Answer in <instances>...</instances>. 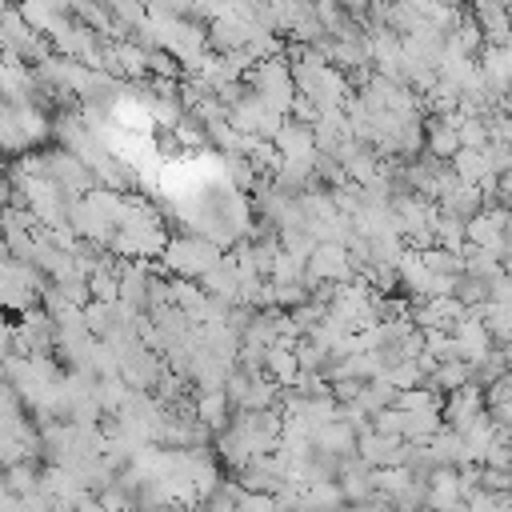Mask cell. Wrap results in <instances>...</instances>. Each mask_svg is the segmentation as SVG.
<instances>
[{"mask_svg": "<svg viewBox=\"0 0 512 512\" xmlns=\"http://www.w3.org/2000/svg\"><path fill=\"white\" fill-rule=\"evenodd\" d=\"M456 124H460V112H452V116H424V152L436 156V160H452L460 152Z\"/></svg>", "mask_w": 512, "mask_h": 512, "instance_id": "cell-9", "label": "cell"}, {"mask_svg": "<svg viewBox=\"0 0 512 512\" xmlns=\"http://www.w3.org/2000/svg\"><path fill=\"white\" fill-rule=\"evenodd\" d=\"M468 368H472V384H476V388H488L492 380L508 376V348H496V344H492V352H488L484 360L468 364Z\"/></svg>", "mask_w": 512, "mask_h": 512, "instance_id": "cell-20", "label": "cell"}, {"mask_svg": "<svg viewBox=\"0 0 512 512\" xmlns=\"http://www.w3.org/2000/svg\"><path fill=\"white\" fill-rule=\"evenodd\" d=\"M236 512H276V504H272V496H264V492H244V488H240Z\"/></svg>", "mask_w": 512, "mask_h": 512, "instance_id": "cell-31", "label": "cell"}, {"mask_svg": "<svg viewBox=\"0 0 512 512\" xmlns=\"http://www.w3.org/2000/svg\"><path fill=\"white\" fill-rule=\"evenodd\" d=\"M196 284H200V292H204L208 300H220V304H228V308L240 300V272H236V264H232L228 252H224Z\"/></svg>", "mask_w": 512, "mask_h": 512, "instance_id": "cell-6", "label": "cell"}, {"mask_svg": "<svg viewBox=\"0 0 512 512\" xmlns=\"http://www.w3.org/2000/svg\"><path fill=\"white\" fill-rule=\"evenodd\" d=\"M192 416H196L212 436H220V432L232 424V404L224 400V392H192Z\"/></svg>", "mask_w": 512, "mask_h": 512, "instance_id": "cell-13", "label": "cell"}, {"mask_svg": "<svg viewBox=\"0 0 512 512\" xmlns=\"http://www.w3.org/2000/svg\"><path fill=\"white\" fill-rule=\"evenodd\" d=\"M164 372H168V368H164V356H160V352H148L144 344H136L132 352H124V356L116 360V376H120V384L132 388V392H152Z\"/></svg>", "mask_w": 512, "mask_h": 512, "instance_id": "cell-3", "label": "cell"}, {"mask_svg": "<svg viewBox=\"0 0 512 512\" xmlns=\"http://www.w3.org/2000/svg\"><path fill=\"white\" fill-rule=\"evenodd\" d=\"M476 476H480V488L484 492H496V496H504L508 492V480H512L504 468H484V464L476 468Z\"/></svg>", "mask_w": 512, "mask_h": 512, "instance_id": "cell-30", "label": "cell"}, {"mask_svg": "<svg viewBox=\"0 0 512 512\" xmlns=\"http://www.w3.org/2000/svg\"><path fill=\"white\" fill-rule=\"evenodd\" d=\"M420 264H424L432 276H452V280L464 272L460 252H448V248H424V252H420Z\"/></svg>", "mask_w": 512, "mask_h": 512, "instance_id": "cell-22", "label": "cell"}, {"mask_svg": "<svg viewBox=\"0 0 512 512\" xmlns=\"http://www.w3.org/2000/svg\"><path fill=\"white\" fill-rule=\"evenodd\" d=\"M296 356H292V344H272L264 352V376L276 384V388H288L296 380Z\"/></svg>", "mask_w": 512, "mask_h": 512, "instance_id": "cell-15", "label": "cell"}, {"mask_svg": "<svg viewBox=\"0 0 512 512\" xmlns=\"http://www.w3.org/2000/svg\"><path fill=\"white\" fill-rule=\"evenodd\" d=\"M436 212H440V216H452V220H472L476 212H484V196H480V188L452 184V188L440 192Z\"/></svg>", "mask_w": 512, "mask_h": 512, "instance_id": "cell-12", "label": "cell"}, {"mask_svg": "<svg viewBox=\"0 0 512 512\" xmlns=\"http://www.w3.org/2000/svg\"><path fill=\"white\" fill-rule=\"evenodd\" d=\"M172 144H184V148H200V144H204V124H200L192 112H184V116L176 120V128H172Z\"/></svg>", "mask_w": 512, "mask_h": 512, "instance_id": "cell-27", "label": "cell"}, {"mask_svg": "<svg viewBox=\"0 0 512 512\" xmlns=\"http://www.w3.org/2000/svg\"><path fill=\"white\" fill-rule=\"evenodd\" d=\"M0 476H4L8 496H16V500H28V496L40 492V464H32V460H20V464L4 468Z\"/></svg>", "mask_w": 512, "mask_h": 512, "instance_id": "cell-16", "label": "cell"}, {"mask_svg": "<svg viewBox=\"0 0 512 512\" xmlns=\"http://www.w3.org/2000/svg\"><path fill=\"white\" fill-rule=\"evenodd\" d=\"M424 452H428V460H432V468H464L468 464V456H464V440H460V432H452V428H436L432 436H428V444H424Z\"/></svg>", "mask_w": 512, "mask_h": 512, "instance_id": "cell-11", "label": "cell"}, {"mask_svg": "<svg viewBox=\"0 0 512 512\" xmlns=\"http://www.w3.org/2000/svg\"><path fill=\"white\" fill-rule=\"evenodd\" d=\"M480 392H484V408H504V404H512V380H508V376L492 380V384L480 388Z\"/></svg>", "mask_w": 512, "mask_h": 512, "instance_id": "cell-29", "label": "cell"}, {"mask_svg": "<svg viewBox=\"0 0 512 512\" xmlns=\"http://www.w3.org/2000/svg\"><path fill=\"white\" fill-rule=\"evenodd\" d=\"M312 448H320V452H328L336 460H348V456H356V432L348 424H340V420H328V424H320L312 432Z\"/></svg>", "mask_w": 512, "mask_h": 512, "instance_id": "cell-14", "label": "cell"}, {"mask_svg": "<svg viewBox=\"0 0 512 512\" xmlns=\"http://www.w3.org/2000/svg\"><path fill=\"white\" fill-rule=\"evenodd\" d=\"M44 176H48L60 192H68V196H84V192L96 188V176H92L72 152H64V148H48V152H44Z\"/></svg>", "mask_w": 512, "mask_h": 512, "instance_id": "cell-4", "label": "cell"}, {"mask_svg": "<svg viewBox=\"0 0 512 512\" xmlns=\"http://www.w3.org/2000/svg\"><path fill=\"white\" fill-rule=\"evenodd\" d=\"M80 316H84V328H88L92 340H108L116 328H124L132 320V312L124 304H100V300H88L80 308Z\"/></svg>", "mask_w": 512, "mask_h": 512, "instance_id": "cell-10", "label": "cell"}, {"mask_svg": "<svg viewBox=\"0 0 512 512\" xmlns=\"http://www.w3.org/2000/svg\"><path fill=\"white\" fill-rule=\"evenodd\" d=\"M268 144L276 148L280 160H312V156H316V148H312V128L300 124V120H292V116L280 120V128L272 132Z\"/></svg>", "mask_w": 512, "mask_h": 512, "instance_id": "cell-8", "label": "cell"}, {"mask_svg": "<svg viewBox=\"0 0 512 512\" xmlns=\"http://www.w3.org/2000/svg\"><path fill=\"white\" fill-rule=\"evenodd\" d=\"M236 496H240V484L236 480H220L216 492H208L200 500V512H236Z\"/></svg>", "mask_w": 512, "mask_h": 512, "instance_id": "cell-24", "label": "cell"}, {"mask_svg": "<svg viewBox=\"0 0 512 512\" xmlns=\"http://www.w3.org/2000/svg\"><path fill=\"white\" fill-rule=\"evenodd\" d=\"M8 348H12V320L0 312V360L8 356Z\"/></svg>", "mask_w": 512, "mask_h": 512, "instance_id": "cell-32", "label": "cell"}, {"mask_svg": "<svg viewBox=\"0 0 512 512\" xmlns=\"http://www.w3.org/2000/svg\"><path fill=\"white\" fill-rule=\"evenodd\" d=\"M16 16H20L36 36H48V28H52L60 16H68V4H40V0H32V4H20Z\"/></svg>", "mask_w": 512, "mask_h": 512, "instance_id": "cell-18", "label": "cell"}, {"mask_svg": "<svg viewBox=\"0 0 512 512\" xmlns=\"http://www.w3.org/2000/svg\"><path fill=\"white\" fill-rule=\"evenodd\" d=\"M8 356H56V332L44 308H28L20 312V320L12 324V348Z\"/></svg>", "mask_w": 512, "mask_h": 512, "instance_id": "cell-2", "label": "cell"}, {"mask_svg": "<svg viewBox=\"0 0 512 512\" xmlns=\"http://www.w3.org/2000/svg\"><path fill=\"white\" fill-rule=\"evenodd\" d=\"M276 400H280V388L268 376H260V380H248L236 412H264V408H276Z\"/></svg>", "mask_w": 512, "mask_h": 512, "instance_id": "cell-19", "label": "cell"}, {"mask_svg": "<svg viewBox=\"0 0 512 512\" xmlns=\"http://www.w3.org/2000/svg\"><path fill=\"white\" fill-rule=\"evenodd\" d=\"M356 456L368 468H400L404 464V440L400 436H376L372 428L356 436Z\"/></svg>", "mask_w": 512, "mask_h": 512, "instance_id": "cell-7", "label": "cell"}, {"mask_svg": "<svg viewBox=\"0 0 512 512\" xmlns=\"http://www.w3.org/2000/svg\"><path fill=\"white\" fill-rule=\"evenodd\" d=\"M480 412H484V392L476 384H464V388L440 396V424L452 432H464Z\"/></svg>", "mask_w": 512, "mask_h": 512, "instance_id": "cell-5", "label": "cell"}, {"mask_svg": "<svg viewBox=\"0 0 512 512\" xmlns=\"http://www.w3.org/2000/svg\"><path fill=\"white\" fill-rule=\"evenodd\" d=\"M368 420L376 416V412H384V408H392L396 404V388L384 380V376H376V380H368V384H360V396L352 400Z\"/></svg>", "mask_w": 512, "mask_h": 512, "instance_id": "cell-17", "label": "cell"}, {"mask_svg": "<svg viewBox=\"0 0 512 512\" xmlns=\"http://www.w3.org/2000/svg\"><path fill=\"white\" fill-rule=\"evenodd\" d=\"M432 248H448V252H460V248H464V220H452V216H436V220H432Z\"/></svg>", "mask_w": 512, "mask_h": 512, "instance_id": "cell-21", "label": "cell"}, {"mask_svg": "<svg viewBox=\"0 0 512 512\" xmlns=\"http://www.w3.org/2000/svg\"><path fill=\"white\" fill-rule=\"evenodd\" d=\"M424 356L432 364H448V360H460V348L448 332H424Z\"/></svg>", "mask_w": 512, "mask_h": 512, "instance_id": "cell-23", "label": "cell"}, {"mask_svg": "<svg viewBox=\"0 0 512 512\" xmlns=\"http://www.w3.org/2000/svg\"><path fill=\"white\" fill-rule=\"evenodd\" d=\"M400 412H440V396H432L428 388H408V392H396V404Z\"/></svg>", "mask_w": 512, "mask_h": 512, "instance_id": "cell-26", "label": "cell"}, {"mask_svg": "<svg viewBox=\"0 0 512 512\" xmlns=\"http://www.w3.org/2000/svg\"><path fill=\"white\" fill-rule=\"evenodd\" d=\"M384 380H388L396 392H408V388H420V384H424V368H420L416 360H400L396 368L384 372Z\"/></svg>", "mask_w": 512, "mask_h": 512, "instance_id": "cell-25", "label": "cell"}, {"mask_svg": "<svg viewBox=\"0 0 512 512\" xmlns=\"http://www.w3.org/2000/svg\"><path fill=\"white\" fill-rule=\"evenodd\" d=\"M20 460H24V448H20L16 432L12 428H0V472L12 468V464H20Z\"/></svg>", "mask_w": 512, "mask_h": 512, "instance_id": "cell-28", "label": "cell"}, {"mask_svg": "<svg viewBox=\"0 0 512 512\" xmlns=\"http://www.w3.org/2000/svg\"><path fill=\"white\" fill-rule=\"evenodd\" d=\"M220 256L224 252L212 248L208 240H200L196 232H176V236H168V244L160 252V268L172 272L176 280H200Z\"/></svg>", "mask_w": 512, "mask_h": 512, "instance_id": "cell-1", "label": "cell"}, {"mask_svg": "<svg viewBox=\"0 0 512 512\" xmlns=\"http://www.w3.org/2000/svg\"><path fill=\"white\" fill-rule=\"evenodd\" d=\"M12 192H16V184L8 180V172H0V212L12 208Z\"/></svg>", "mask_w": 512, "mask_h": 512, "instance_id": "cell-33", "label": "cell"}]
</instances>
